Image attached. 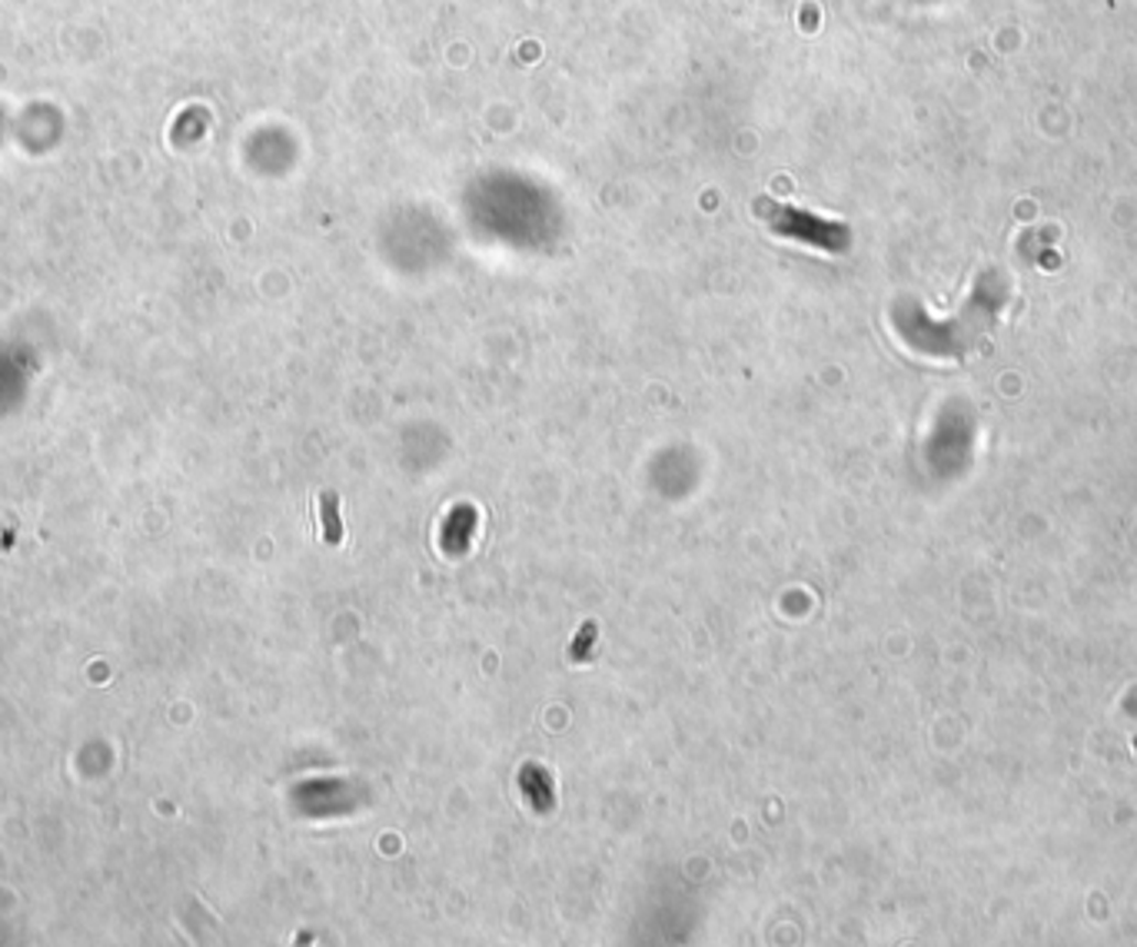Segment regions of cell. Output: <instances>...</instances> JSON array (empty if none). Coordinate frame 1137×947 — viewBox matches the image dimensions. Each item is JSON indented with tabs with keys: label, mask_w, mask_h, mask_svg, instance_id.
Returning <instances> with one entry per match:
<instances>
[{
	"label": "cell",
	"mask_w": 1137,
	"mask_h": 947,
	"mask_svg": "<svg viewBox=\"0 0 1137 947\" xmlns=\"http://www.w3.org/2000/svg\"><path fill=\"white\" fill-rule=\"evenodd\" d=\"M476 525H479V515H476L473 505H453L450 515L443 519V529H440V545H443V552H446L450 558H459V555L469 548V542H473V535H476Z\"/></svg>",
	"instance_id": "cell-1"
},
{
	"label": "cell",
	"mask_w": 1137,
	"mask_h": 947,
	"mask_svg": "<svg viewBox=\"0 0 1137 947\" xmlns=\"http://www.w3.org/2000/svg\"><path fill=\"white\" fill-rule=\"evenodd\" d=\"M522 792H526V798L532 802V808H549L552 805V788H549V779H545V772L542 769H535V765H529L526 772H522Z\"/></svg>",
	"instance_id": "cell-2"
},
{
	"label": "cell",
	"mask_w": 1137,
	"mask_h": 947,
	"mask_svg": "<svg viewBox=\"0 0 1137 947\" xmlns=\"http://www.w3.org/2000/svg\"><path fill=\"white\" fill-rule=\"evenodd\" d=\"M320 519H323V538L329 545H336L343 538V522H339V496L336 492H323L320 496Z\"/></svg>",
	"instance_id": "cell-3"
},
{
	"label": "cell",
	"mask_w": 1137,
	"mask_h": 947,
	"mask_svg": "<svg viewBox=\"0 0 1137 947\" xmlns=\"http://www.w3.org/2000/svg\"><path fill=\"white\" fill-rule=\"evenodd\" d=\"M593 639H596V625H586V629L580 632V642H576V652H573V655H576V658H583Z\"/></svg>",
	"instance_id": "cell-4"
}]
</instances>
